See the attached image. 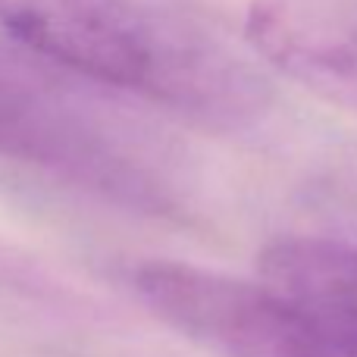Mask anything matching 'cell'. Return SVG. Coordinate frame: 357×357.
Listing matches in <instances>:
<instances>
[{
	"label": "cell",
	"instance_id": "obj_1",
	"mask_svg": "<svg viewBox=\"0 0 357 357\" xmlns=\"http://www.w3.org/2000/svg\"><path fill=\"white\" fill-rule=\"evenodd\" d=\"M0 29L31 56L188 110L248 107L254 82L138 0H0Z\"/></svg>",
	"mask_w": 357,
	"mask_h": 357
},
{
	"label": "cell",
	"instance_id": "obj_2",
	"mask_svg": "<svg viewBox=\"0 0 357 357\" xmlns=\"http://www.w3.org/2000/svg\"><path fill=\"white\" fill-rule=\"evenodd\" d=\"M132 289L157 320L213 357H354L260 279L148 260L132 273Z\"/></svg>",
	"mask_w": 357,
	"mask_h": 357
},
{
	"label": "cell",
	"instance_id": "obj_3",
	"mask_svg": "<svg viewBox=\"0 0 357 357\" xmlns=\"http://www.w3.org/2000/svg\"><path fill=\"white\" fill-rule=\"evenodd\" d=\"M245 35L285 79L357 116V0H251Z\"/></svg>",
	"mask_w": 357,
	"mask_h": 357
},
{
	"label": "cell",
	"instance_id": "obj_4",
	"mask_svg": "<svg viewBox=\"0 0 357 357\" xmlns=\"http://www.w3.org/2000/svg\"><path fill=\"white\" fill-rule=\"evenodd\" d=\"M88 116L0 60V157L88 178L98 188H135L123 157Z\"/></svg>",
	"mask_w": 357,
	"mask_h": 357
},
{
	"label": "cell",
	"instance_id": "obj_5",
	"mask_svg": "<svg viewBox=\"0 0 357 357\" xmlns=\"http://www.w3.org/2000/svg\"><path fill=\"white\" fill-rule=\"evenodd\" d=\"M257 279L310 314L357 357V248L317 235H282L264 245Z\"/></svg>",
	"mask_w": 357,
	"mask_h": 357
}]
</instances>
